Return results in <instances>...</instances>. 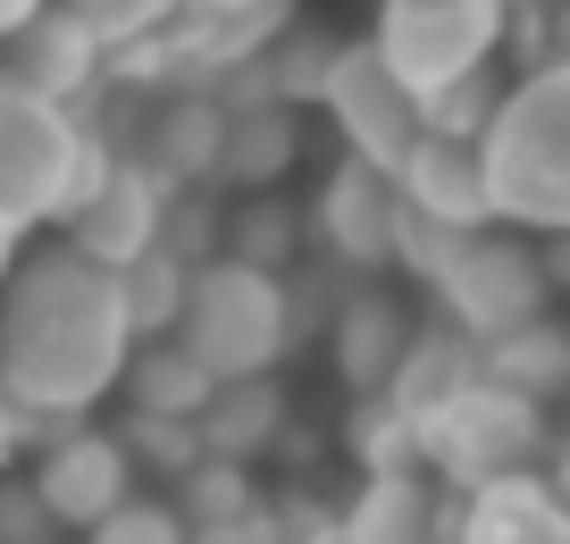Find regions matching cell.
<instances>
[{"instance_id":"cell-1","label":"cell","mask_w":570,"mask_h":544,"mask_svg":"<svg viewBox=\"0 0 570 544\" xmlns=\"http://www.w3.org/2000/svg\"><path fill=\"white\" fill-rule=\"evenodd\" d=\"M126 352V310L118 277L76 260L68 244H42L35 260L9 268L0 285V403L42 411V419H85L118 386Z\"/></svg>"},{"instance_id":"cell-2","label":"cell","mask_w":570,"mask_h":544,"mask_svg":"<svg viewBox=\"0 0 570 544\" xmlns=\"http://www.w3.org/2000/svg\"><path fill=\"white\" fill-rule=\"evenodd\" d=\"M487 227L562 235L570 227V68H529L503 85L495 118L470 142Z\"/></svg>"},{"instance_id":"cell-3","label":"cell","mask_w":570,"mask_h":544,"mask_svg":"<svg viewBox=\"0 0 570 544\" xmlns=\"http://www.w3.org/2000/svg\"><path fill=\"white\" fill-rule=\"evenodd\" d=\"M168 335L185 344V360H194L210 386H227V377H268L285 352H294L285 277H252V268H235V260L194 268Z\"/></svg>"},{"instance_id":"cell-4","label":"cell","mask_w":570,"mask_h":544,"mask_svg":"<svg viewBox=\"0 0 570 544\" xmlns=\"http://www.w3.org/2000/svg\"><path fill=\"white\" fill-rule=\"evenodd\" d=\"M411 444H420V469L436 477V486H487V477H520L546 461L553 427L537 403H520V394H495L479 377V386H462L445 411H428L420 427H411Z\"/></svg>"},{"instance_id":"cell-5","label":"cell","mask_w":570,"mask_h":544,"mask_svg":"<svg viewBox=\"0 0 570 544\" xmlns=\"http://www.w3.org/2000/svg\"><path fill=\"white\" fill-rule=\"evenodd\" d=\"M428 294H436V310H445L453 335L495 344V335L546 318L553 285H546V268H537V244H529V235L479 227V235H462V251L445 260V277L428 285Z\"/></svg>"},{"instance_id":"cell-6","label":"cell","mask_w":570,"mask_h":544,"mask_svg":"<svg viewBox=\"0 0 570 544\" xmlns=\"http://www.w3.org/2000/svg\"><path fill=\"white\" fill-rule=\"evenodd\" d=\"M495 42H503V0H377L370 51L386 59L394 85L420 101V92L487 68Z\"/></svg>"},{"instance_id":"cell-7","label":"cell","mask_w":570,"mask_h":544,"mask_svg":"<svg viewBox=\"0 0 570 544\" xmlns=\"http://www.w3.org/2000/svg\"><path fill=\"white\" fill-rule=\"evenodd\" d=\"M76 135L68 109L35 101L18 76H0V210L18 227H59L76 185Z\"/></svg>"},{"instance_id":"cell-8","label":"cell","mask_w":570,"mask_h":544,"mask_svg":"<svg viewBox=\"0 0 570 544\" xmlns=\"http://www.w3.org/2000/svg\"><path fill=\"white\" fill-rule=\"evenodd\" d=\"M320 101H327V118H336L344 151L370 159V168H394V159L420 142V101L394 85V68L370 42H336V59H327V76H320Z\"/></svg>"},{"instance_id":"cell-9","label":"cell","mask_w":570,"mask_h":544,"mask_svg":"<svg viewBox=\"0 0 570 544\" xmlns=\"http://www.w3.org/2000/svg\"><path fill=\"white\" fill-rule=\"evenodd\" d=\"M26 486H35V503L51 511V527H92L118 503H135V469H126L118 436L92 427V419L59 427V436L26 461Z\"/></svg>"},{"instance_id":"cell-10","label":"cell","mask_w":570,"mask_h":544,"mask_svg":"<svg viewBox=\"0 0 570 544\" xmlns=\"http://www.w3.org/2000/svg\"><path fill=\"white\" fill-rule=\"evenodd\" d=\"M160 210H168V185L142 168V159H118V168L59 218V244H68L76 260H92V268L118 277L126 260H142V251L160 244Z\"/></svg>"},{"instance_id":"cell-11","label":"cell","mask_w":570,"mask_h":544,"mask_svg":"<svg viewBox=\"0 0 570 544\" xmlns=\"http://www.w3.org/2000/svg\"><path fill=\"white\" fill-rule=\"evenodd\" d=\"M453 544H570V503L546 469L487 477L453 503Z\"/></svg>"},{"instance_id":"cell-12","label":"cell","mask_w":570,"mask_h":544,"mask_svg":"<svg viewBox=\"0 0 570 544\" xmlns=\"http://www.w3.org/2000/svg\"><path fill=\"white\" fill-rule=\"evenodd\" d=\"M311 235H320L344 268H386V235H394V185H386V168H370V159L344 151L336 168H327L320 201H311Z\"/></svg>"},{"instance_id":"cell-13","label":"cell","mask_w":570,"mask_h":544,"mask_svg":"<svg viewBox=\"0 0 570 544\" xmlns=\"http://www.w3.org/2000/svg\"><path fill=\"white\" fill-rule=\"evenodd\" d=\"M344 544H453V494L428 469L403 477H361L353 503H336Z\"/></svg>"},{"instance_id":"cell-14","label":"cell","mask_w":570,"mask_h":544,"mask_svg":"<svg viewBox=\"0 0 570 544\" xmlns=\"http://www.w3.org/2000/svg\"><path fill=\"white\" fill-rule=\"evenodd\" d=\"M386 185H394V201H403V210L436 218V227H453V235H479V227H487V194H479V159H470V142L420 135V142L386 168Z\"/></svg>"},{"instance_id":"cell-15","label":"cell","mask_w":570,"mask_h":544,"mask_svg":"<svg viewBox=\"0 0 570 544\" xmlns=\"http://www.w3.org/2000/svg\"><path fill=\"white\" fill-rule=\"evenodd\" d=\"M0 76H18V85L35 92V101H51V109H85L92 92H101V42L51 0V9L18 34V59Z\"/></svg>"},{"instance_id":"cell-16","label":"cell","mask_w":570,"mask_h":544,"mask_svg":"<svg viewBox=\"0 0 570 544\" xmlns=\"http://www.w3.org/2000/svg\"><path fill=\"white\" fill-rule=\"evenodd\" d=\"M294 159H303V118L285 101H244V109H227L210 194H277Z\"/></svg>"},{"instance_id":"cell-17","label":"cell","mask_w":570,"mask_h":544,"mask_svg":"<svg viewBox=\"0 0 570 544\" xmlns=\"http://www.w3.org/2000/svg\"><path fill=\"white\" fill-rule=\"evenodd\" d=\"M285 427H294V403H285L277 369H268V377H227V386H210V403L194 411L202 453H210V461H235V469H252V461H261Z\"/></svg>"},{"instance_id":"cell-18","label":"cell","mask_w":570,"mask_h":544,"mask_svg":"<svg viewBox=\"0 0 570 544\" xmlns=\"http://www.w3.org/2000/svg\"><path fill=\"white\" fill-rule=\"evenodd\" d=\"M462 386H479V344L453 335V327H411V344H403V360H394V377H386L377 403H386L403 427H420L428 411H445Z\"/></svg>"},{"instance_id":"cell-19","label":"cell","mask_w":570,"mask_h":544,"mask_svg":"<svg viewBox=\"0 0 570 544\" xmlns=\"http://www.w3.org/2000/svg\"><path fill=\"white\" fill-rule=\"evenodd\" d=\"M218 135H227V109H218L210 92H160L151 126H142V168L160 176L168 194H185V185H210Z\"/></svg>"},{"instance_id":"cell-20","label":"cell","mask_w":570,"mask_h":544,"mask_svg":"<svg viewBox=\"0 0 570 544\" xmlns=\"http://www.w3.org/2000/svg\"><path fill=\"white\" fill-rule=\"evenodd\" d=\"M403 344H411V318H403V301H386V294H353L336 310V327H327V352H336V377L353 386V403L386 394Z\"/></svg>"},{"instance_id":"cell-21","label":"cell","mask_w":570,"mask_h":544,"mask_svg":"<svg viewBox=\"0 0 570 544\" xmlns=\"http://www.w3.org/2000/svg\"><path fill=\"white\" fill-rule=\"evenodd\" d=\"M479 377L495 394H520V403H537V411H553L570 394V335H562V318H529V327H512V335H495V344H479Z\"/></svg>"},{"instance_id":"cell-22","label":"cell","mask_w":570,"mask_h":544,"mask_svg":"<svg viewBox=\"0 0 570 544\" xmlns=\"http://www.w3.org/2000/svg\"><path fill=\"white\" fill-rule=\"evenodd\" d=\"M294 251H303V210L285 194H235V210H218V260L252 277H285Z\"/></svg>"},{"instance_id":"cell-23","label":"cell","mask_w":570,"mask_h":544,"mask_svg":"<svg viewBox=\"0 0 570 544\" xmlns=\"http://www.w3.org/2000/svg\"><path fill=\"white\" fill-rule=\"evenodd\" d=\"M118 386H126V403L151 411V419H194V411L210 403V377L185 360L177 335H160V344H135V352H126V369H118Z\"/></svg>"},{"instance_id":"cell-24","label":"cell","mask_w":570,"mask_h":544,"mask_svg":"<svg viewBox=\"0 0 570 544\" xmlns=\"http://www.w3.org/2000/svg\"><path fill=\"white\" fill-rule=\"evenodd\" d=\"M327 59H336V42H327V26H294L285 18L277 34L261 42V59H252V76H261V92L268 101H320V76H327Z\"/></svg>"},{"instance_id":"cell-25","label":"cell","mask_w":570,"mask_h":544,"mask_svg":"<svg viewBox=\"0 0 570 544\" xmlns=\"http://www.w3.org/2000/svg\"><path fill=\"white\" fill-rule=\"evenodd\" d=\"M185 277H194V268H177L168 251H142V260L118 268V310H126V335H135V344H160V335L177 327Z\"/></svg>"},{"instance_id":"cell-26","label":"cell","mask_w":570,"mask_h":544,"mask_svg":"<svg viewBox=\"0 0 570 544\" xmlns=\"http://www.w3.org/2000/svg\"><path fill=\"white\" fill-rule=\"evenodd\" d=\"M503 85L512 76L487 59V68H470V76H453V85H436V92H420V135H436V142H479V126L495 118V101H503Z\"/></svg>"},{"instance_id":"cell-27","label":"cell","mask_w":570,"mask_h":544,"mask_svg":"<svg viewBox=\"0 0 570 544\" xmlns=\"http://www.w3.org/2000/svg\"><path fill=\"white\" fill-rule=\"evenodd\" d=\"M118 453H126V469H151V477H168L177 486L185 469L202 461V436H194V419H151V411H126L118 427Z\"/></svg>"},{"instance_id":"cell-28","label":"cell","mask_w":570,"mask_h":544,"mask_svg":"<svg viewBox=\"0 0 570 544\" xmlns=\"http://www.w3.org/2000/svg\"><path fill=\"white\" fill-rule=\"evenodd\" d=\"M344 453H353L361 477H403V469H420V444H411V427L394 419L377 394L344 411Z\"/></svg>"},{"instance_id":"cell-29","label":"cell","mask_w":570,"mask_h":544,"mask_svg":"<svg viewBox=\"0 0 570 544\" xmlns=\"http://www.w3.org/2000/svg\"><path fill=\"white\" fill-rule=\"evenodd\" d=\"M168 494H177V503H168V511H177L185 527L235 520V511H252V503H261V486H252V469H235V461H210V453H202V461H194V469H185V477H177V486H168Z\"/></svg>"},{"instance_id":"cell-30","label":"cell","mask_w":570,"mask_h":544,"mask_svg":"<svg viewBox=\"0 0 570 544\" xmlns=\"http://www.w3.org/2000/svg\"><path fill=\"white\" fill-rule=\"evenodd\" d=\"M151 251H168L177 268H210V260H218V194H210V185H185V194H168L160 244H151Z\"/></svg>"},{"instance_id":"cell-31","label":"cell","mask_w":570,"mask_h":544,"mask_svg":"<svg viewBox=\"0 0 570 544\" xmlns=\"http://www.w3.org/2000/svg\"><path fill=\"white\" fill-rule=\"evenodd\" d=\"M59 9H68L101 51L142 42V34H168V18H177V0H59Z\"/></svg>"},{"instance_id":"cell-32","label":"cell","mask_w":570,"mask_h":544,"mask_svg":"<svg viewBox=\"0 0 570 544\" xmlns=\"http://www.w3.org/2000/svg\"><path fill=\"white\" fill-rule=\"evenodd\" d=\"M462 251V235L453 227H436V218H420V210H403L394 201V235H386V268H411L420 285H436L445 277V260Z\"/></svg>"},{"instance_id":"cell-33","label":"cell","mask_w":570,"mask_h":544,"mask_svg":"<svg viewBox=\"0 0 570 544\" xmlns=\"http://www.w3.org/2000/svg\"><path fill=\"white\" fill-rule=\"evenodd\" d=\"M85 544H185V520L168 503H118L109 520L85 527Z\"/></svg>"},{"instance_id":"cell-34","label":"cell","mask_w":570,"mask_h":544,"mask_svg":"<svg viewBox=\"0 0 570 544\" xmlns=\"http://www.w3.org/2000/svg\"><path fill=\"white\" fill-rule=\"evenodd\" d=\"M51 511L35 503V486H26V469H0V544H51Z\"/></svg>"},{"instance_id":"cell-35","label":"cell","mask_w":570,"mask_h":544,"mask_svg":"<svg viewBox=\"0 0 570 544\" xmlns=\"http://www.w3.org/2000/svg\"><path fill=\"white\" fill-rule=\"evenodd\" d=\"M185 544H285V527H277V511H268V503H252V511H235V520L185 527Z\"/></svg>"},{"instance_id":"cell-36","label":"cell","mask_w":570,"mask_h":544,"mask_svg":"<svg viewBox=\"0 0 570 544\" xmlns=\"http://www.w3.org/2000/svg\"><path fill=\"white\" fill-rule=\"evenodd\" d=\"M59 427H76V419H42V411H18V403H0V469H9V461H35L42 444L59 436Z\"/></svg>"},{"instance_id":"cell-37","label":"cell","mask_w":570,"mask_h":544,"mask_svg":"<svg viewBox=\"0 0 570 544\" xmlns=\"http://www.w3.org/2000/svg\"><path fill=\"white\" fill-rule=\"evenodd\" d=\"M42 9H51V0H0V42H18L26 26L42 18Z\"/></svg>"},{"instance_id":"cell-38","label":"cell","mask_w":570,"mask_h":544,"mask_svg":"<svg viewBox=\"0 0 570 544\" xmlns=\"http://www.w3.org/2000/svg\"><path fill=\"white\" fill-rule=\"evenodd\" d=\"M18 260H26V227L0 210V285H9V268H18Z\"/></svg>"},{"instance_id":"cell-39","label":"cell","mask_w":570,"mask_h":544,"mask_svg":"<svg viewBox=\"0 0 570 544\" xmlns=\"http://www.w3.org/2000/svg\"><path fill=\"white\" fill-rule=\"evenodd\" d=\"M285 544H344V536H336V511H327V520H311V527H294Z\"/></svg>"}]
</instances>
